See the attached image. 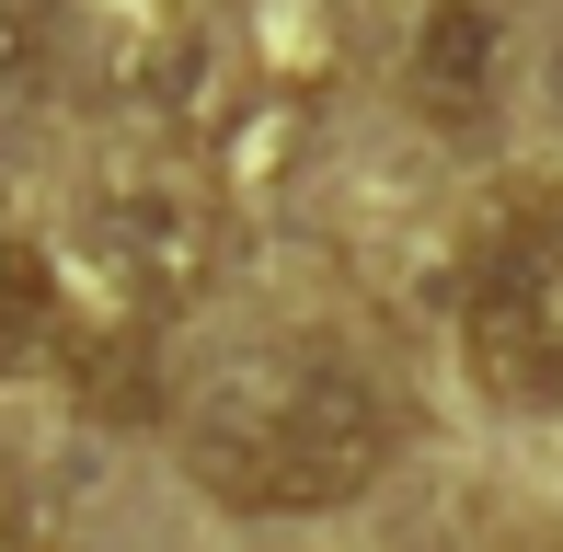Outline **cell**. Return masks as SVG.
I'll return each mask as SVG.
<instances>
[{"instance_id":"obj_1","label":"cell","mask_w":563,"mask_h":552,"mask_svg":"<svg viewBox=\"0 0 563 552\" xmlns=\"http://www.w3.org/2000/svg\"><path fill=\"white\" fill-rule=\"evenodd\" d=\"M196 484L253 518H322L391 472V404L334 357H253L196 404Z\"/></svg>"},{"instance_id":"obj_2","label":"cell","mask_w":563,"mask_h":552,"mask_svg":"<svg viewBox=\"0 0 563 552\" xmlns=\"http://www.w3.org/2000/svg\"><path fill=\"white\" fill-rule=\"evenodd\" d=\"M460 357L506 404L563 391V208H529L483 242L472 288H460Z\"/></svg>"},{"instance_id":"obj_3","label":"cell","mask_w":563,"mask_h":552,"mask_svg":"<svg viewBox=\"0 0 563 552\" xmlns=\"http://www.w3.org/2000/svg\"><path fill=\"white\" fill-rule=\"evenodd\" d=\"M92 254H104V276L139 311H185V299H208V276L230 265V208L208 173H115L104 196H92Z\"/></svg>"},{"instance_id":"obj_4","label":"cell","mask_w":563,"mask_h":552,"mask_svg":"<svg viewBox=\"0 0 563 552\" xmlns=\"http://www.w3.org/2000/svg\"><path fill=\"white\" fill-rule=\"evenodd\" d=\"M495 69H506V23H495V0H426L415 58H402L415 115H438V128H483V115H495Z\"/></svg>"},{"instance_id":"obj_5","label":"cell","mask_w":563,"mask_h":552,"mask_svg":"<svg viewBox=\"0 0 563 552\" xmlns=\"http://www.w3.org/2000/svg\"><path fill=\"white\" fill-rule=\"evenodd\" d=\"M46 345H58V276L35 242L0 231V368H35Z\"/></svg>"},{"instance_id":"obj_6","label":"cell","mask_w":563,"mask_h":552,"mask_svg":"<svg viewBox=\"0 0 563 552\" xmlns=\"http://www.w3.org/2000/svg\"><path fill=\"white\" fill-rule=\"evenodd\" d=\"M208 81H219V46L196 35V23H173L162 46H139V104H150V115H196V104H208Z\"/></svg>"},{"instance_id":"obj_7","label":"cell","mask_w":563,"mask_h":552,"mask_svg":"<svg viewBox=\"0 0 563 552\" xmlns=\"http://www.w3.org/2000/svg\"><path fill=\"white\" fill-rule=\"evenodd\" d=\"M81 404H92V415H115V426L162 415V380H150V345H139V334L92 345V368H81Z\"/></svg>"},{"instance_id":"obj_8","label":"cell","mask_w":563,"mask_h":552,"mask_svg":"<svg viewBox=\"0 0 563 552\" xmlns=\"http://www.w3.org/2000/svg\"><path fill=\"white\" fill-rule=\"evenodd\" d=\"M58 58V0H0V92Z\"/></svg>"}]
</instances>
